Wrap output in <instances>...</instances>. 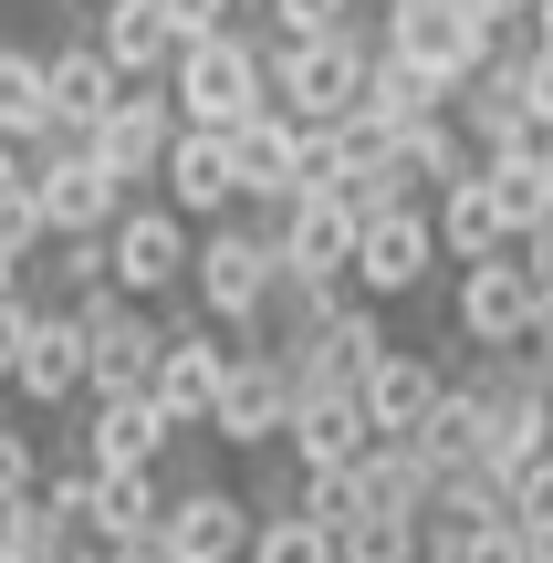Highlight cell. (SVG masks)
Returning a JSON list of instances; mask_svg holds the SVG:
<instances>
[{"instance_id":"obj_1","label":"cell","mask_w":553,"mask_h":563,"mask_svg":"<svg viewBox=\"0 0 553 563\" xmlns=\"http://www.w3.org/2000/svg\"><path fill=\"white\" fill-rule=\"evenodd\" d=\"M387 32V21H376ZM366 21H345V32H283L272 42V104H292L303 125H345L355 104H366V53H376Z\"/></svg>"},{"instance_id":"obj_2","label":"cell","mask_w":553,"mask_h":563,"mask_svg":"<svg viewBox=\"0 0 553 563\" xmlns=\"http://www.w3.org/2000/svg\"><path fill=\"white\" fill-rule=\"evenodd\" d=\"M167 95H178L188 125H251L272 104V53L230 21V32H199L178 42V63H167Z\"/></svg>"},{"instance_id":"obj_3","label":"cell","mask_w":553,"mask_h":563,"mask_svg":"<svg viewBox=\"0 0 553 563\" xmlns=\"http://www.w3.org/2000/svg\"><path fill=\"white\" fill-rule=\"evenodd\" d=\"M188 292H199L209 323H230V334H251V323L272 313V292H283V251H272V220H209L199 262H188Z\"/></svg>"},{"instance_id":"obj_4","label":"cell","mask_w":553,"mask_h":563,"mask_svg":"<svg viewBox=\"0 0 553 563\" xmlns=\"http://www.w3.org/2000/svg\"><path fill=\"white\" fill-rule=\"evenodd\" d=\"M251 220H272V251H283L292 282H313V292H366L355 282V241H366V209L334 199V188H303V199L283 209H251Z\"/></svg>"},{"instance_id":"obj_5","label":"cell","mask_w":553,"mask_h":563,"mask_svg":"<svg viewBox=\"0 0 553 563\" xmlns=\"http://www.w3.org/2000/svg\"><path fill=\"white\" fill-rule=\"evenodd\" d=\"M460 344H522V334H543V282L533 262H522V241H501V251H480V262H460Z\"/></svg>"},{"instance_id":"obj_6","label":"cell","mask_w":553,"mask_h":563,"mask_svg":"<svg viewBox=\"0 0 553 563\" xmlns=\"http://www.w3.org/2000/svg\"><path fill=\"white\" fill-rule=\"evenodd\" d=\"M230 146H241V209H283L313 188V167H324V125H303L292 104H262L251 125H230Z\"/></svg>"},{"instance_id":"obj_7","label":"cell","mask_w":553,"mask_h":563,"mask_svg":"<svg viewBox=\"0 0 553 563\" xmlns=\"http://www.w3.org/2000/svg\"><path fill=\"white\" fill-rule=\"evenodd\" d=\"M178 125H188V115H178V95H167V84H125V95L95 115V136H84V146H95V167L136 199V188L167 167V136H178Z\"/></svg>"},{"instance_id":"obj_8","label":"cell","mask_w":553,"mask_h":563,"mask_svg":"<svg viewBox=\"0 0 553 563\" xmlns=\"http://www.w3.org/2000/svg\"><path fill=\"white\" fill-rule=\"evenodd\" d=\"M292 428V365L283 344H241L220 376V397H209V439L220 449H272Z\"/></svg>"},{"instance_id":"obj_9","label":"cell","mask_w":553,"mask_h":563,"mask_svg":"<svg viewBox=\"0 0 553 563\" xmlns=\"http://www.w3.org/2000/svg\"><path fill=\"white\" fill-rule=\"evenodd\" d=\"M104 241H115V292H136V302H167L188 282V262H199L188 209H167V199H125Z\"/></svg>"},{"instance_id":"obj_10","label":"cell","mask_w":553,"mask_h":563,"mask_svg":"<svg viewBox=\"0 0 553 563\" xmlns=\"http://www.w3.org/2000/svg\"><path fill=\"white\" fill-rule=\"evenodd\" d=\"M283 449L303 470H355L376 449V418H366V386H345V376H303L292 386V428H283Z\"/></svg>"},{"instance_id":"obj_11","label":"cell","mask_w":553,"mask_h":563,"mask_svg":"<svg viewBox=\"0 0 553 563\" xmlns=\"http://www.w3.org/2000/svg\"><path fill=\"white\" fill-rule=\"evenodd\" d=\"M84 313V355H95V397H115V386H146L157 376V344H167V313L136 292H95L74 302Z\"/></svg>"},{"instance_id":"obj_12","label":"cell","mask_w":553,"mask_h":563,"mask_svg":"<svg viewBox=\"0 0 553 563\" xmlns=\"http://www.w3.org/2000/svg\"><path fill=\"white\" fill-rule=\"evenodd\" d=\"M387 355V323H376V292H345V302H324V313L303 323V334H283V365H292V386L303 376H366V365Z\"/></svg>"},{"instance_id":"obj_13","label":"cell","mask_w":553,"mask_h":563,"mask_svg":"<svg viewBox=\"0 0 553 563\" xmlns=\"http://www.w3.org/2000/svg\"><path fill=\"white\" fill-rule=\"evenodd\" d=\"M450 251H439V220L418 199H397V209H376L366 220V241H355V282H366L376 302H397V292H418Z\"/></svg>"},{"instance_id":"obj_14","label":"cell","mask_w":553,"mask_h":563,"mask_svg":"<svg viewBox=\"0 0 553 563\" xmlns=\"http://www.w3.org/2000/svg\"><path fill=\"white\" fill-rule=\"evenodd\" d=\"M157 188H167V209H188V220H230V209H241V146H230V125H178Z\"/></svg>"},{"instance_id":"obj_15","label":"cell","mask_w":553,"mask_h":563,"mask_svg":"<svg viewBox=\"0 0 553 563\" xmlns=\"http://www.w3.org/2000/svg\"><path fill=\"white\" fill-rule=\"evenodd\" d=\"M376 21H387V42H397L408 63H429V74H450V84L491 53V21H480L471 0H387Z\"/></svg>"},{"instance_id":"obj_16","label":"cell","mask_w":553,"mask_h":563,"mask_svg":"<svg viewBox=\"0 0 553 563\" xmlns=\"http://www.w3.org/2000/svg\"><path fill=\"white\" fill-rule=\"evenodd\" d=\"M42 74H53V125H42V136H21L32 157H53V146H84V136H95V115L125 95V74L104 63V42H63V53H42Z\"/></svg>"},{"instance_id":"obj_17","label":"cell","mask_w":553,"mask_h":563,"mask_svg":"<svg viewBox=\"0 0 553 563\" xmlns=\"http://www.w3.org/2000/svg\"><path fill=\"white\" fill-rule=\"evenodd\" d=\"M167 449H178V418L157 407V386L95 397V418H84V460L95 470H167Z\"/></svg>"},{"instance_id":"obj_18","label":"cell","mask_w":553,"mask_h":563,"mask_svg":"<svg viewBox=\"0 0 553 563\" xmlns=\"http://www.w3.org/2000/svg\"><path fill=\"white\" fill-rule=\"evenodd\" d=\"M32 199H42V230L74 241V230H115L125 188L95 167V146H53V157H32Z\"/></svg>"},{"instance_id":"obj_19","label":"cell","mask_w":553,"mask_h":563,"mask_svg":"<svg viewBox=\"0 0 553 563\" xmlns=\"http://www.w3.org/2000/svg\"><path fill=\"white\" fill-rule=\"evenodd\" d=\"M11 386H21L32 407H74V397H95V355H84V313H74V302H63V313H42V302H32V334H21Z\"/></svg>"},{"instance_id":"obj_20","label":"cell","mask_w":553,"mask_h":563,"mask_svg":"<svg viewBox=\"0 0 553 563\" xmlns=\"http://www.w3.org/2000/svg\"><path fill=\"white\" fill-rule=\"evenodd\" d=\"M450 95H460L450 74H429V63H408V53H397L387 32H376V53H366V104H355V115H366V125H387V136H408V125L450 115Z\"/></svg>"},{"instance_id":"obj_21","label":"cell","mask_w":553,"mask_h":563,"mask_svg":"<svg viewBox=\"0 0 553 563\" xmlns=\"http://www.w3.org/2000/svg\"><path fill=\"white\" fill-rule=\"evenodd\" d=\"M220 376H230V344L209 334V323H167V344H157V407L178 428H209V397H220Z\"/></svg>"},{"instance_id":"obj_22","label":"cell","mask_w":553,"mask_h":563,"mask_svg":"<svg viewBox=\"0 0 553 563\" xmlns=\"http://www.w3.org/2000/svg\"><path fill=\"white\" fill-rule=\"evenodd\" d=\"M355 386H366V418H376V439H418V418L439 407V386H450V365L387 334V355H376V365H366Z\"/></svg>"},{"instance_id":"obj_23","label":"cell","mask_w":553,"mask_h":563,"mask_svg":"<svg viewBox=\"0 0 553 563\" xmlns=\"http://www.w3.org/2000/svg\"><path fill=\"white\" fill-rule=\"evenodd\" d=\"M167 543H178V563H251V511H241V490H220V481L167 490Z\"/></svg>"},{"instance_id":"obj_24","label":"cell","mask_w":553,"mask_h":563,"mask_svg":"<svg viewBox=\"0 0 553 563\" xmlns=\"http://www.w3.org/2000/svg\"><path fill=\"white\" fill-rule=\"evenodd\" d=\"M95 42H104V63H115L125 84H167V63H178V21H167V0H104Z\"/></svg>"},{"instance_id":"obj_25","label":"cell","mask_w":553,"mask_h":563,"mask_svg":"<svg viewBox=\"0 0 553 563\" xmlns=\"http://www.w3.org/2000/svg\"><path fill=\"white\" fill-rule=\"evenodd\" d=\"M450 104H460V125L480 136V157H491V146L512 136L522 115H533V84H522V63H512V53H480L471 74H460V95H450Z\"/></svg>"},{"instance_id":"obj_26","label":"cell","mask_w":553,"mask_h":563,"mask_svg":"<svg viewBox=\"0 0 553 563\" xmlns=\"http://www.w3.org/2000/svg\"><path fill=\"white\" fill-rule=\"evenodd\" d=\"M167 522L157 470H95V511H84V543H136V532Z\"/></svg>"},{"instance_id":"obj_27","label":"cell","mask_w":553,"mask_h":563,"mask_svg":"<svg viewBox=\"0 0 553 563\" xmlns=\"http://www.w3.org/2000/svg\"><path fill=\"white\" fill-rule=\"evenodd\" d=\"M429 220H439V251H450V262H480V251H501V241H512V220H501L491 178H450Z\"/></svg>"},{"instance_id":"obj_28","label":"cell","mask_w":553,"mask_h":563,"mask_svg":"<svg viewBox=\"0 0 553 563\" xmlns=\"http://www.w3.org/2000/svg\"><path fill=\"white\" fill-rule=\"evenodd\" d=\"M480 178H491V199H501V220H512V241L553 220V167H543V157L501 146V157H480Z\"/></svg>"},{"instance_id":"obj_29","label":"cell","mask_w":553,"mask_h":563,"mask_svg":"<svg viewBox=\"0 0 553 563\" xmlns=\"http://www.w3.org/2000/svg\"><path fill=\"white\" fill-rule=\"evenodd\" d=\"M408 167H418V188L480 178V136L460 125V104H450V115H429V125H408Z\"/></svg>"},{"instance_id":"obj_30","label":"cell","mask_w":553,"mask_h":563,"mask_svg":"<svg viewBox=\"0 0 553 563\" xmlns=\"http://www.w3.org/2000/svg\"><path fill=\"white\" fill-rule=\"evenodd\" d=\"M42 125H53V74H42V53L0 42V136H42Z\"/></svg>"},{"instance_id":"obj_31","label":"cell","mask_w":553,"mask_h":563,"mask_svg":"<svg viewBox=\"0 0 553 563\" xmlns=\"http://www.w3.org/2000/svg\"><path fill=\"white\" fill-rule=\"evenodd\" d=\"M418 543H429L418 511H355V522L334 532V553H345V563H418Z\"/></svg>"},{"instance_id":"obj_32","label":"cell","mask_w":553,"mask_h":563,"mask_svg":"<svg viewBox=\"0 0 553 563\" xmlns=\"http://www.w3.org/2000/svg\"><path fill=\"white\" fill-rule=\"evenodd\" d=\"M251 563H345L334 553V522H313V511H272V522H251Z\"/></svg>"},{"instance_id":"obj_33","label":"cell","mask_w":553,"mask_h":563,"mask_svg":"<svg viewBox=\"0 0 553 563\" xmlns=\"http://www.w3.org/2000/svg\"><path fill=\"white\" fill-rule=\"evenodd\" d=\"M292 511H313V522L345 532L355 511H366V490H355V470H303V481H292Z\"/></svg>"},{"instance_id":"obj_34","label":"cell","mask_w":553,"mask_h":563,"mask_svg":"<svg viewBox=\"0 0 553 563\" xmlns=\"http://www.w3.org/2000/svg\"><path fill=\"white\" fill-rule=\"evenodd\" d=\"M0 251H11V262L53 251V230H42V199H32V178H21V188H0Z\"/></svg>"},{"instance_id":"obj_35","label":"cell","mask_w":553,"mask_h":563,"mask_svg":"<svg viewBox=\"0 0 553 563\" xmlns=\"http://www.w3.org/2000/svg\"><path fill=\"white\" fill-rule=\"evenodd\" d=\"M32 490H42V449H32V428L0 418V501H32Z\"/></svg>"},{"instance_id":"obj_36","label":"cell","mask_w":553,"mask_h":563,"mask_svg":"<svg viewBox=\"0 0 553 563\" xmlns=\"http://www.w3.org/2000/svg\"><path fill=\"white\" fill-rule=\"evenodd\" d=\"M355 11H366V0H272V21H283V32H345Z\"/></svg>"},{"instance_id":"obj_37","label":"cell","mask_w":553,"mask_h":563,"mask_svg":"<svg viewBox=\"0 0 553 563\" xmlns=\"http://www.w3.org/2000/svg\"><path fill=\"white\" fill-rule=\"evenodd\" d=\"M167 21H178V42H199V32H230L241 0H167Z\"/></svg>"},{"instance_id":"obj_38","label":"cell","mask_w":553,"mask_h":563,"mask_svg":"<svg viewBox=\"0 0 553 563\" xmlns=\"http://www.w3.org/2000/svg\"><path fill=\"white\" fill-rule=\"evenodd\" d=\"M21 334H32V302L0 292V386H11V365H21Z\"/></svg>"},{"instance_id":"obj_39","label":"cell","mask_w":553,"mask_h":563,"mask_svg":"<svg viewBox=\"0 0 553 563\" xmlns=\"http://www.w3.org/2000/svg\"><path fill=\"white\" fill-rule=\"evenodd\" d=\"M522 84H533V115L553 125V42H543V53H533V63H522Z\"/></svg>"},{"instance_id":"obj_40","label":"cell","mask_w":553,"mask_h":563,"mask_svg":"<svg viewBox=\"0 0 553 563\" xmlns=\"http://www.w3.org/2000/svg\"><path fill=\"white\" fill-rule=\"evenodd\" d=\"M522 262H533V282L553 292V220H543V230H522Z\"/></svg>"},{"instance_id":"obj_41","label":"cell","mask_w":553,"mask_h":563,"mask_svg":"<svg viewBox=\"0 0 553 563\" xmlns=\"http://www.w3.org/2000/svg\"><path fill=\"white\" fill-rule=\"evenodd\" d=\"M21 178H32V146H21V136H0V188H21Z\"/></svg>"},{"instance_id":"obj_42","label":"cell","mask_w":553,"mask_h":563,"mask_svg":"<svg viewBox=\"0 0 553 563\" xmlns=\"http://www.w3.org/2000/svg\"><path fill=\"white\" fill-rule=\"evenodd\" d=\"M471 11H480V21H522L533 0H471Z\"/></svg>"},{"instance_id":"obj_43","label":"cell","mask_w":553,"mask_h":563,"mask_svg":"<svg viewBox=\"0 0 553 563\" xmlns=\"http://www.w3.org/2000/svg\"><path fill=\"white\" fill-rule=\"evenodd\" d=\"M0 292H21V262H11V251H0Z\"/></svg>"},{"instance_id":"obj_44","label":"cell","mask_w":553,"mask_h":563,"mask_svg":"<svg viewBox=\"0 0 553 563\" xmlns=\"http://www.w3.org/2000/svg\"><path fill=\"white\" fill-rule=\"evenodd\" d=\"M533 32H543V42H553V0H533Z\"/></svg>"},{"instance_id":"obj_45","label":"cell","mask_w":553,"mask_h":563,"mask_svg":"<svg viewBox=\"0 0 553 563\" xmlns=\"http://www.w3.org/2000/svg\"><path fill=\"white\" fill-rule=\"evenodd\" d=\"M74 563H115V553H104V543H84V553H74Z\"/></svg>"},{"instance_id":"obj_46","label":"cell","mask_w":553,"mask_h":563,"mask_svg":"<svg viewBox=\"0 0 553 563\" xmlns=\"http://www.w3.org/2000/svg\"><path fill=\"white\" fill-rule=\"evenodd\" d=\"M0 563H21V543H11V532H0Z\"/></svg>"},{"instance_id":"obj_47","label":"cell","mask_w":553,"mask_h":563,"mask_svg":"<svg viewBox=\"0 0 553 563\" xmlns=\"http://www.w3.org/2000/svg\"><path fill=\"white\" fill-rule=\"evenodd\" d=\"M366 11H387V0H366Z\"/></svg>"},{"instance_id":"obj_48","label":"cell","mask_w":553,"mask_h":563,"mask_svg":"<svg viewBox=\"0 0 553 563\" xmlns=\"http://www.w3.org/2000/svg\"><path fill=\"white\" fill-rule=\"evenodd\" d=\"M543 167H553V146H543Z\"/></svg>"}]
</instances>
